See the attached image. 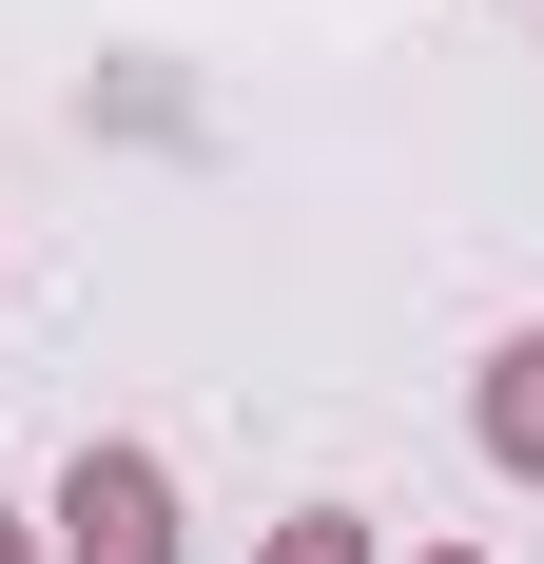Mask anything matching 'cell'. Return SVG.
<instances>
[{
	"label": "cell",
	"instance_id": "cell-1",
	"mask_svg": "<svg viewBox=\"0 0 544 564\" xmlns=\"http://www.w3.org/2000/svg\"><path fill=\"white\" fill-rule=\"evenodd\" d=\"M58 564H175L156 448H78V467H58Z\"/></svg>",
	"mask_w": 544,
	"mask_h": 564
},
{
	"label": "cell",
	"instance_id": "cell-3",
	"mask_svg": "<svg viewBox=\"0 0 544 564\" xmlns=\"http://www.w3.org/2000/svg\"><path fill=\"white\" fill-rule=\"evenodd\" d=\"M272 564H370V525H350V507H312V525H272Z\"/></svg>",
	"mask_w": 544,
	"mask_h": 564
},
{
	"label": "cell",
	"instance_id": "cell-2",
	"mask_svg": "<svg viewBox=\"0 0 544 564\" xmlns=\"http://www.w3.org/2000/svg\"><path fill=\"white\" fill-rule=\"evenodd\" d=\"M467 429H487V467H525V487H544V332L487 350V409H467Z\"/></svg>",
	"mask_w": 544,
	"mask_h": 564
},
{
	"label": "cell",
	"instance_id": "cell-4",
	"mask_svg": "<svg viewBox=\"0 0 544 564\" xmlns=\"http://www.w3.org/2000/svg\"><path fill=\"white\" fill-rule=\"evenodd\" d=\"M409 564H487V545H409Z\"/></svg>",
	"mask_w": 544,
	"mask_h": 564
},
{
	"label": "cell",
	"instance_id": "cell-5",
	"mask_svg": "<svg viewBox=\"0 0 544 564\" xmlns=\"http://www.w3.org/2000/svg\"><path fill=\"white\" fill-rule=\"evenodd\" d=\"M0 564H40V545H20V525H0Z\"/></svg>",
	"mask_w": 544,
	"mask_h": 564
}]
</instances>
